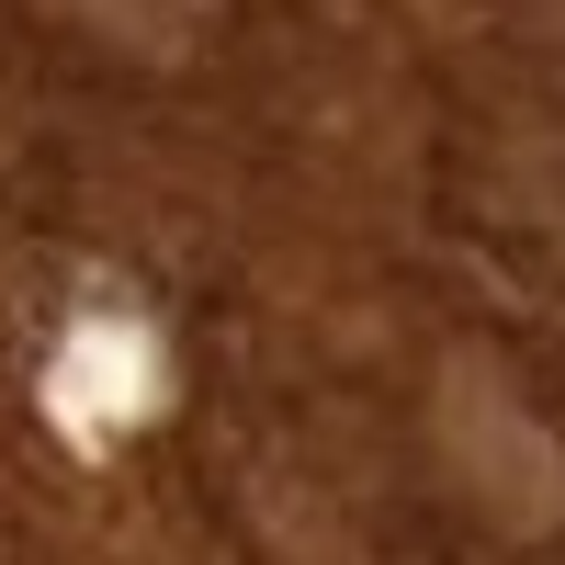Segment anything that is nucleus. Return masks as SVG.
I'll return each mask as SVG.
<instances>
[]
</instances>
